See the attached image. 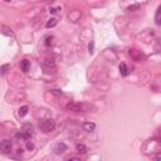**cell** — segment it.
Instances as JSON below:
<instances>
[{
	"label": "cell",
	"instance_id": "obj_1",
	"mask_svg": "<svg viewBox=\"0 0 161 161\" xmlns=\"http://www.w3.org/2000/svg\"><path fill=\"white\" fill-rule=\"evenodd\" d=\"M55 127V122L53 120H42L39 121V129L43 132H50Z\"/></svg>",
	"mask_w": 161,
	"mask_h": 161
},
{
	"label": "cell",
	"instance_id": "obj_2",
	"mask_svg": "<svg viewBox=\"0 0 161 161\" xmlns=\"http://www.w3.org/2000/svg\"><path fill=\"white\" fill-rule=\"evenodd\" d=\"M12 147H13V145H12L10 140H3L1 144H0V150H1V152L4 155L10 154L12 152Z\"/></svg>",
	"mask_w": 161,
	"mask_h": 161
},
{
	"label": "cell",
	"instance_id": "obj_3",
	"mask_svg": "<svg viewBox=\"0 0 161 161\" xmlns=\"http://www.w3.org/2000/svg\"><path fill=\"white\" fill-rule=\"evenodd\" d=\"M22 132H23V135H24L25 141H28V140H29L30 137L33 136V126H32V125H24Z\"/></svg>",
	"mask_w": 161,
	"mask_h": 161
},
{
	"label": "cell",
	"instance_id": "obj_4",
	"mask_svg": "<svg viewBox=\"0 0 161 161\" xmlns=\"http://www.w3.org/2000/svg\"><path fill=\"white\" fill-rule=\"evenodd\" d=\"M67 110L72 112H82L83 105H80V103H69V105H67Z\"/></svg>",
	"mask_w": 161,
	"mask_h": 161
},
{
	"label": "cell",
	"instance_id": "obj_5",
	"mask_svg": "<svg viewBox=\"0 0 161 161\" xmlns=\"http://www.w3.org/2000/svg\"><path fill=\"white\" fill-rule=\"evenodd\" d=\"M67 150V145L65 144H63V142H58L55 146H54V149H53V151L57 154V155H60V154H63L64 151Z\"/></svg>",
	"mask_w": 161,
	"mask_h": 161
},
{
	"label": "cell",
	"instance_id": "obj_6",
	"mask_svg": "<svg viewBox=\"0 0 161 161\" xmlns=\"http://www.w3.org/2000/svg\"><path fill=\"white\" fill-rule=\"evenodd\" d=\"M83 129L87 132H93L94 130H96V124H93V122H84Z\"/></svg>",
	"mask_w": 161,
	"mask_h": 161
},
{
	"label": "cell",
	"instance_id": "obj_7",
	"mask_svg": "<svg viewBox=\"0 0 161 161\" xmlns=\"http://www.w3.org/2000/svg\"><path fill=\"white\" fill-rule=\"evenodd\" d=\"M120 73H121V75H124V77H127V75L130 74V70H129V68H127V65L125 63L120 64Z\"/></svg>",
	"mask_w": 161,
	"mask_h": 161
},
{
	"label": "cell",
	"instance_id": "obj_8",
	"mask_svg": "<svg viewBox=\"0 0 161 161\" xmlns=\"http://www.w3.org/2000/svg\"><path fill=\"white\" fill-rule=\"evenodd\" d=\"M20 68H22V70L23 72H28L29 70V68H30V63H29V60H27V59H24V60H22V63H20Z\"/></svg>",
	"mask_w": 161,
	"mask_h": 161
},
{
	"label": "cell",
	"instance_id": "obj_9",
	"mask_svg": "<svg viewBox=\"0 0 161 161\" xmlns=\"http://www.w3.org/2000/svg\"><path fill=\"white\" fill-rule=\"evenodd\" d=\"M75 150H77V152H79V154H86L87 152V147L83 144H78L75 146Z\"/></svg>",
	"mask_w": 161,
	"mask_h": 161
},
{
	"label": "cell",
	"instance_id": "obj_10",
	"mask_svg": "<svg viewBox=\"0 0 161 161\" xmlns=\"http://www.w3.org/2000/svg\"><path fill=\"white\" fill-rule=\"evenodd\" d=\"M44 64H45V67H48V68H54L55 62H54V59H52V58H47L44 60Z\"/></svg>",
	"mask_w": 161,
	"mask_h": 161
},
{
	"label": "cell",
	"instance_id": "obj_11",
	"mask_svg": "<svg viewBox=\"0 0 161 161\" xmlns=\"http://www.w3.org/2000/svg\"><path fill=\"white\" fill-rule=\"evenodd\" d=\"M155 20H156V24L161 25V5L159 6L157 12H156V15H155Z\"/></svg>",
	"mask_w": 161,
	"mask_h": 161
},
{
	"label": "cell",
	"instance_id": "obj_12",
	"mask_svg": "<svg viewBox=\"0 0 161 161\" xmlns=\"http://www.w3.org/2000/svg\"><path fill=\"white\" fill-rule=\"evenodd\" d=\"M28 111H29V107H28V106L20 107V108H19V116H20V117H24L27 113H28Z\"/></svg>",
	"mask_w": 161,
	"mask_h": 161
},
{
	"label": "cell",
	"instance_id": "obj_13",
	"mask_svg": "<svg viewBox=\"0 0 161 161\" xmlns=\"http://www.w3.org/2000/svg\"><path fill=\"white\" fill-rule=\"evenodd\" d=\"M57 25V19L55 18H50L48 22H47V24H45V27L47 28H53V27H55Z\"/></svg>",
	"mask_w": 161,
	"mask_h": 161
},
{
	"label": "cell",
	"instance_id": "obj_14",
	"mask_svg": "<svg viewBox=\"0 0 161 161\" xmlns=\"http://www.w3.org/2000/svg\"><path fill=\"white\" fill-rule=\"evenodd\" d=\"M88 52H89V54H92L94 52V42L93 40H91V43L88 44Z\"/></svg>",
	"mask_w": 161,
	"mask_h": 161
},
{
	"label": "cell",
	"instance_id": "obj_15",
	"mask_svg": "<svg viewBox=\"0 0 161 161\" xmlns=\"http://www.w3.org/2000/svg\"><path fill=\"white\" fill-rule=\"evenodd\" d=\"M9 68H10V64H4L3 67H1V74H3V75L5 74V73L8 72V69H9Z\"/></svg>",
	"mask_w": 161,
	"mask_h": 161
},
{
	"label": "cell",
	"instance_id": "obj_16",
	"mask_svg": "<svg viewBox=\"0 0 161 161\" xmlns=\"http://www.w3.org/2000/svg\"><path fill=\"white\" fill-rule=\"evenodd\" d=\"M139 8H140V4H135V5H131V6L127 8V10H129V12H135L136 9H139Z\"/></svg>",
	"mask_w": 161,
	"mask_h": 161
},
{
	"label": "cell",
	"instance_id": "obj_17",
	"mask_svg": "<svg viewBox=\"0 0 161 161\" xmlns=\"http://www.w3.org/2000/svg\"><path fill=\"white\" fill-rule=\"evenodd\" d=\"M50 92L53 93V94H55V96H62V94H63V92L59 91V89H52Z\"/></svg>",
	"mask_w": 161,
	"mask_h": 161
},
{
	"label": "cell",
	"instance_id": "obj_18",
	"mask_svg": "<svg viewBox=\"0 0 161 161\" xmlns=\"http://www.w3.org/2000/svg\"><path fill=\"white\" fill-rule=\"evenodd\" d=\"M8 30H10V29H8V28L4 27V28H3V34H5V35H13V32H8Z\"/></svg>",
	"mask_w": 161,
	"mask_h": 161
},
{
	"label": "cell",
	"instance_id": "obj_19",
	"mask_svg": "<svg viewBox=\"0 0 161 161\" xmlns=\"http://www.w3.org/2000/svg\"><path fill=\"white\" fill-rule=\"evenodd\" d=\"M64 161H82L79 157H75V156H70V157H68V159H65Z\"/></svg>",
	"mask_w": 161,
	"mask_h": 161
},
{
	"label": "cell",
	"instance_id": "obj_20",
	"mask_svg": "<svg viewBox=\"0 0 161 161\" xmlns=\"http://www.w3.org/2000/svg\"><path fill=\"white\" fill-rule=\"evenodd\" d=\"M27 149L29 150V151H32L33 149H34V144H33V142H28L27 144Z\"/></svg>",
	"mask_w": 161,
	"mask_h": 161
},
{
	"label": "cell",
	"instance_id": "obj_21",
	"mask_svg": "<svg viewBox=\"0 0 161 161\" xmlns=\"http://www.w3.org/2000/svg\"><path fill=\"white\" fill-rule=\"evenodd\" d=\"M52 39H53V38H47V40H45V45L52 44Z\"/></svg>",
	"mask_w": 161,
	"mask_h": 161
},
{
	"label": "cell",
	"instance_id": "obj_22",
	"mask_svg": "<svg viewBox=\"0 0 161 161\" xmlns=\"http://www.w3.org/2000/svg\"><path fill=\"white\" fill-rule=\"evenodd\" d=\"M49 12H50L52 14H55L57 12H58V9H57V8H50V9H49Z\"/></svg>",
	"mask_w": 161,
	"mask_h": 161
},
{
	"label": "cell",
	"instance_id": "obj_23",
	"mask_svg": "<svg viewBox=\"0 0 161 161\" xmlns=\"http://www.w3.org/2000/svg\"><path fill=\"white\" fill-rule=\"evenodd\" d=\"M155 160H156V161H161V152H159L157 155L155 156Z\"/></svg>",
	"mask_w": 161,
	"mask_h": 161
}]
</instances>
